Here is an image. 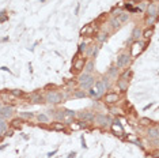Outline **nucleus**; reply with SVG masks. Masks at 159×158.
Listing matches in <instances>:
<instances>
[{
	"label": "nucleus",
	"instance_id": "obj_23",
	"mask_svg": "<svg viewBox=\"0 0 159 158\" xmlns=\"http://www.w3.org/2000/svg\"><path fill=\"white\" fill-rule=\"evenodd\" d=\"M22 119H12L11 120V123H10V126H11V128L12 130H21V127H22Z\"/></svg>",
	"mask_w": 159,
	"mask_h": 158
},
{
	"label": "nucleus",
	"instance_id": "obj_33",
	"mask_svg": "<svg viewBox=\"0 0 159 158\" xmlns=\"http://www.w3.org/2000/svg\"><path fill=\"white\" fill-rule=\"evenodd\" d=\"M94 83H95V86H97L98 89H99V91H101L102 94H105L107 89H106V86L103 85V83H102V81H101V79H97V81L94 82Z\"/></svg>",
	"mask_w": 159,
	"mask_h": 158
},
{
	"label": "nucleus",
	"instance_id": "obj_50",
	"mask_svg": "<svg viewBox=\"0 0 159 158\" xmlns=\"http://www.w3.org/2000/svg\"><path fill=\"white\" fill-rule=\"evenodd\" d=\"M4 41H8V37H4V38H1V42H4Z\"/></svg>",
	"mask_w": 159,
	"mask_h": 158
},
{
	"label": "nucleus",
	"instance_id": "obj_2",
	"mask_svg": "<svg viewBox=\"0 0 159 158\" xmlns=\"http://www.w3.org/2000/svg\"><path fill=\"white\" fill-rule=\"evenodd\" d=\"M131 52H129V56H131V59H135L139 55L143 52V50L146 49V42H143V41H133L132 44H131Z\"/></svg>",
	"mask_w": 159,
	"mask_h": 158
},
{
	"label": "nucleus",
	"instance_id": "obj_36",
	"mask_svg": "<svg viewBox=\"0 0 159 158\" xmlns=\"http://www.w3.org/2000/svg\"><path fill=\"white\" fill-rule=\"evenodd\" d=\"M86 50H87V42L84 41V42H82V44L79 45V48H78V52H76V53H78V55H83Z\"/></svg>",
	"mask_w": 159,
	"mask_h": 158
},
{
	"label": "nucleus",
	"instance_id": "obj_4",
	"mask_svg": "<svg viewBox=\"0 0 159 158\" xmlns=\"http://www.w3.org/2000/svg\"><path fill=\"white\" fill-rule=\"evenodd\" d=\"M94 121L97 126H99L101 128H107V127H110L112 124V120L109 116H106V115H97L95 117H94Z\"/></svg>",
	"mask_w": 159,
	"mask_h": 158
},
{
	"label": "nucleus",
	"instance_id": "obj_29",
	"mask_svg": "<svg viewBox=\"0 0 159 158\" xmlns=\"http://www.w3.org/2000/svg\"><path fill=\"white\" fill-rule=\"evenodd\" d=\"M109 25L112 26V29L113 30H116V29H118L120 26H121V22H120L118 18H114V17H112L110 18V22H109Z\"/></svg>",
	"mask_w": 159,
	"mask_h": 158
},
{
	"label": "nucleus",
	"instance_id": "obj_24",
	"mask_svg": "<svg viewBox=\"0 0 159 158\" xmlns=\"http://www.w3.org/2000/svg\"><path fill=\"white\" fill-rule=\"evenodd\" d=\"M87 95V93L82 89H75V90H72V97L74 98H84Z\"/></svg>",
	"mask_w": 159,
	"mask_h": 158
},
{
	"label": "nucleus",
	"instance_id": "obj_35",
	"mask_svg": "<svg viewBox=\"0 0 159 158\" xmlns=\"http://www.w3.org/2000/svg\"><path fill=\"white\" fill-rule=\"evenodd\" d=\"M129 12H121L120 14V17H118V19H120V22L121 23H125V22H128L129 21Z\"/></svg>",
	"mask_w": 159,
	"mask_h": 158
},
{
	"label": "nucleus",
	"instance_id": "obj_55",
	"mask_svg": "<svg viewBox=\"0 0 159 158\" xmlns=\"http://www.w3.org/2000/svg\"><path fill=\"white\" fill-rule=\"evenodd\" d=\"M1 106H3V105H1V104H0V109H1Z\"/></svg>",
	"mask_w": 159,
	"mask_h": 158
},
{
	"label": "nucleus",
	"instance_id": "obj_42",
	"mask_svg": "<svg viewBox=\"0 0 159 158\" xmlns=\"http://www.w3.org/2000/svg\"><path fill=\"white\" fill-rule=\"evenodd\" d=\"M64 113H65V116H68V117H72V119H75V117H76V112H75V110H71V109H65V110H64Z\"/></svg>",
	"mask_w": 159,
	"mask_h": 158
},
{
	"label": "nucleus",
	"instance_id": "obj_20",
	"mask_svg": "<svg viewBox=\"0 0 159 158\" xmlns=\"http://www.w3.org/2000/svg\"><path fill=\"white\" fill-rule=\"evenodd\" d=\"M117 87L120 89L121 93H125V91H128L129 82L128 81H124V79H118V81H117Z\"/></svg>",
	"mask_w": 159,
	"mask_h": 158
},
{
	"label": "nucleus",
	"instance_id": "obj_1",
	"mask_svg": "<svg viewBox=\"0 0 159 158\" xmlns=\"http://www.w3.org/2000/svg\"><path fill=\"white\" fill-rule=\"evenodd\" d=\"M65 98V93H60V91H54V90H49L46 91V94L44 95L45 102H49V104L57 105L61 104Z\"/></svg>",
	"mask_w": 159,
	"mask_h": 158
},
{
	"label": "nucleus",
	"instance_id": "obj_17",
	"mask_svg": "<svg viewBox=\"0 0 159 158\" xmlns=\"http://www.w3.org/2000/svg\"><path fill=\"white\" fill-rule=\"evenodd\" d=\"M106 77L109 78L110 81H117V78L120 77L118 75V68L116 67H110L109 68V71H107V74H106Z\"/></svg>",
	"mask_w": 159,
	"mask_h": 158
},
{
	"label": "nucleus",
	"instance_id": "obj_39",
	"mask_svg": "<svg viewBox=\"0 0 159 158\" xmlns=\"http://www.w3.org/2000/svg\"><path fill=\"white\" fill-rule=\"evenodd\" d=\"M8 21V15H7V11L3 10L1 12H0V23H4Z\"/></svg>",
	"mask_w": 159,
	"mask_h": 158
},
{
	"label": "nucleus",
	"instance_id": "obj_22",
	"mask_svg": "<svg viewBox=\"0 0 159 158\" xmlns=\"http://www.w3.org/2000/svg\"><path fill=\"white\" fill-rule=\"evenodd\" d=\"M152 34H154V26H152V27H147L146 30H143V32H141V37H143L144 40H147V41L152 37Z\"/></svg>",
	"mask_w": 159,
	"mask_h": 158
},
{
	"label": "nucleus",
	"instance_id": "obj_46",
	"mask_svg": "<svg viewBox=\"0 0 159 158\" xmlns=\"http://www.w3.org/2000/svg\"><path fill=\"white\" fill-rule=\"evenodd\" d=\"M4 135H6V136H12V135H14V131H12V130H10V131H8V130H7Z\"/></svg>",
	"mask_w": 159,
	"mask_h": 158
},
{
	"label": "nucleus",
	"instance_id": "obj_14",
	"mask_svg": "<svg viewBox=\"0 0 159 158\" xmlns=\"http://www.w3.org/2000/svg\"><path fill=\"white\" fill-rule=\"evenodd\" d=\"M50 128H52L53 131L63 132V131H65V123H64V121H59V120H56V121H53L52 124H50Z\"/></svg>",
	"mask_w": 159,
	"mask_h": 158
},
{
	"label": "nucleus",
	"instance_id": "obj_18",
	"mask_svg": "<svg viewBox=\"0 0 159 158\" xmlns=\"http://www.w3.org/2000/svg\"><path fill=\"white\" fill-rule=\"evenodd\" d=\"M88 95H90V97H93V98H95V99H99L103 94L99 91V89H98L97 86H91V87L88 89Z\"/></svg>",
	"mask_w": 159,
	"mask_h": 158
},
{
	"label": "nucleus",
	"instance_id": "obj_16",
	"mask_svg": "<svg viewBox=\"0 0 159 158\" xmlns=\"http://www.w3.org/2000/svg\"><path fill=\"white\" fill-rule=\"evenodd\" d=\"M95 71V63H94L93 59L86 60V64H84V71L83 72L86 74H93Z\"/></svg>",
	"mask_w": 159,
	"mask_h": 158
},
{
	"label": "nucleus",
	"instance_id": "obj_38",
	"mask_svg": "<svg viewBox=\"0 0 159 158\" xmlns=\"http://www.w3.org/2000/svg\"><path fill=\"white\" fill-rule=\"evenodd\" d=\"M146 25L148 27L156 25V18H154V17H147V18H146Z\"/></svg>",
	"mask_w": 159,
	"mask_h": 158
},
{
	"label": "nucleus",
	"instance_id": "obj_8",
	"mask_svg": "<svg viewBox=\"0 0 159 158\" xmlns=\"http://www.w3.org/2000/svg\"><path fill=\"white\" fill-rule=\"evenodd\" d=\"M95 32H97V26L93 25V23H90V25H86L84 27L80 29V36L82 37H90V36H93Z\"/></svg>",
	"mask_w": 159,
	"mask_h": 158
},
{
	"label": "nucleus",
	"instance_id": "obj_25",
	"mask_svg": "<svg viewBox=\"0 0 159 158\" xmlns=\"http://www.w3.org/2000/svg\"><path fill=\"white\" fill-rule=\"evenodd\" d=\"M127 140H128V142H131V143H135V145L140 146L141 149H144V147H143V145H141V142L137 139V136L135 135V134H131V135L127 136Z\"/></svg>",
	"mask_w": 159,
	"mask_h": 158
},
{
	"label": "nucleus",
	"instance_id": "obj_31",
	"mask_svg": "<svg viewBox=\"0 0 159 158\" xmlns=\"http://www.w3.org/2000/svg\"><path fill=\"white\" fill-rule=\"evenodd\" d=\"M95 38H97V41L99 42V44H103V42L107 40V33H105V32L98 33L97 36H95Z\"/></svg>",
	"mask_w": 159,
	"mask_h": 158
},
{
	"label": "nucleus",
	"instance_id": "obj_49",
	"mask_svg": "<svg viewBox=\"0 0 159 158\" xmlns=\"http://www.w3.org/2000/svg\"><path fill=\"white\" fill-rule=\"evenodd\" d=\"M0 70H3V71H8V72H11V71H10V68H7V67H4V66H3V67L0 68Z\"/></svg>",
	"mask_w": 159,
	"mask_h": 158
},
{
	"label": "nucleus",
	"instance_id": "obj_13",
	"mask_svg": "<svg viewBox=\"0 0 159 158\" xmlns=\"http://www.w3.org/2000/svg\"><path fill=\"white\" fill-rule=\"evenodd\" d=\"M29 99H30V102H33V104H40V102H45L44 95L41 94V93H33V94L29 95Z\"/></svg>",
	"mask_w": 159,
	"mask_h": 158
},
{
	"label": "nucleus",
	"instance_id": "obj_34",
	"mask_svg": "<svg viewBox=\"0 0 159 158\" xmlns=\"http://www.w3.org/2000/svg\"><path fill=\"white\" fill-rule=\"evenodd\" d=\"M91 75H93V74H86V72H82L79 75V77H78V83H83V82H86L88 79V78L91 77Z\"/></svg>",
	"mask_w": 159,
	"mask_h": 158
},
{
	"label": "nucleus",
	"instance_id": "obj_43",
	"mask_svg": "<svg viewBox=\"0 0 159 158\" xmlns=\"http://www.w3.org/2000/svg\"><path fill=\"white\" fill-rule=\"evenodd\" d=\"M56 154H57V150H53V151H49V153L46 154V157H48V158H52V157H54Z\"/></svg>",
	"mask_w": 159,
	"mask_h": 158
},
{
	"label": "nucleus",
	"instance_id": "obj_3",
	"mask_svg": "<svg viewBox=\"0 0 159 158\" xmlns=\"http://www.w3.org/2000/svg\"><path fill=\"white\" fill-rule=\"evenodd\" d=\"M131 56H129V53H125V52H123V53H120L118 56H117V61H116V67L118 68H127L131 64Z\"/></svg>",
	"mask_w": 159,
	"mask_h": 158
},
{
	"label": "nucleus",
	"instance_id": "obj_28",
	"mask_svg": "<svg viewBox=\"0 0 159 158\" xmlns=\"http://www.w3.org/2000/svg\"><path fill=\"white\" fill-rule=\"evenodd\" d=\"M131 77H132V70L127 68V70H125V71H124V72L118 77V79H124V81H128V82H129Z\"/></svg>",
	"mask_w": 159,
	"mask_h": 158
},
{
	"label": "nucleus",
	"instance_id": "obj_54",
	"mask_svg": "<svg viewBox=\"0 0 159 158\" xmlns=\"http://www.w3.org/2000/svg\"><path fill=\"white\" fill-rule=\"evenodd\" d=\"M40 1H41V3H45V1H46V0H40Z\"/></svg>",
	"mask_w": 159,
	"mask_h": 158
},
{
	"label": "nucleus",
	"instance_id": "obj_53",
	"mask_svg": "<svg viewBox=\"0 0 159 158\" xmlns=\"http://www.w3.org/2000/svg\"><path fill=\"white\" fill-rule=\"evenodd\" d=\"M135 1H146V0H135Z\"/></svg>",
	"mask_w": 159,
	"mask_h": 158
},
{
	"label": "nucleus",
	"instance_id": "obj_30",
	"mask_svg": "<svg viewBox=\"0 0 159 158\" xmlns=\"http://www.w3.org/2000/svg\"><path fill=\"white\" fill-rule=\"evenodd\" d=\"M33 117H34L33 112H19V119H22V120H30Z\"/></svg>",
	"mask_w": 159,
	"mask_h": 158
},
{
	"label": "nucleus",
	"instance_id": "obj_12",
	"mask_svg": "<svg viewBox=\"0 0 159 158\" xmlns=\"http://www.w3.org/2000/svg\"><path fill=\"white\" fill-rule=\"evenodd\" d=\"M147 138L150 140H154V139H158L159 138V130L155 124L148 127V130H147Z\"/></svg>",
	"mask_w": 159,
	"mask_h": 158
},
{
	"label": "nucleus",
	"instance_id": "obj_44",
	"mask_svg": "<svg viewBox=\"0 0 159 158\" xmlns=\"http://www.w3.org/2000/svg\"><path fill=\"white\" fill-rule=\"evenodd\" d=\"M80 140H82V145H80V146H82V149H87V145H86V140H84L83 135L80 136Z\"/></svg>",
	"mask_w": 159,
	"mask_h": 158
},
{
	"label": "nucleus",
	"instance_id": "obj_41",
	"mask_svg": "<svg viewBox=\"0 0 159 158\" xmlns=\"http://www.w3.org/2000/svg\"><path fill=\"white\" fill-rule=\"evenodd\" d=\"M147 4H148V3H146V1H140V3H139V7H137L139 12H144L147 8Z\"/></svg>",
	"mask_w": 159,
	"mask_h": 158
},
{
	"label": "nucleus",
	"instance_id": "obj_7",
	"mask_svg": "<svg viewBox=\"0 0 159 158\" xmlns=\"http://www.w3.org/2000/svg\"><path fill=\"white\" fill-rule=\"evenodd\" d=\"M103 102L107 105H113V104H117L120 101V95L117 93H105L103 94Z\"/></svg>",
	"mask_w": 159,
	"mask_h": 158
},
{
	"label": "nucleus",
	"instance_id": "obj_45",
	"mask_svg": "<svg viewBox=\"0 0 159 158\" xmlns=\"http://www.w3.org/2000/svg\"><path fill=\"white\" fill-rule=\"evenodd\" d=\"M76 155H78V153H76V151H71V153L68 154L67 157H68V158H75Z\"/></svg>",
	"mask_w": 159,
	"mask_h": 158
},
{
	"label": "nucleus",
	"instance_id": "obj_6",
	"mask_svg": "<svg viewBox=\"0 0 159 158\" xmlns=\"http://www.w3.org/2000/svg\"><path fill=\"white\" fill-rule=\"evenodd\" d=\"M76 117L82 120L84 123H90V121H94V117H95V115L93 112H90V110H83V112H79L76 113Z\"/></svg>",
	"mask_w": 159,
	"mask_h": 158
},
{
	"label": "nucleus",
	"instance_id": "obj_11",
	"mask_svg": "<svg viewBox=\"0 0 159 158\" xmlns=\"http://www.w3.org/2000/svg\"><path fill=\"white\" fill-rule=\"evenodd\" d=\"M110 128H112V131L114 132L116 135H118V136H123L124 134V127L121 126V123H120L118 119H116L114 121L110 124Z\"/></svg>",
	"mask_w": 159,
	"mask_h": 158
},
{
	"label": "nucleus",
	"instance_id": "obj_51",
	"mask_svg": "<svg viewBox=\"0 0 159 158\" xmlns=\"http://www.w3.org/2000/svg\"><path fill=\"white\" fill-rule=\"evenodd\" d=\"M6 147H7V145H3V146H0V150H4Z\"/></svg>",
	"mask_w": 159,
	"mask_h": 158
},
{
	"label": "nucleus",
	"instance_id": "obj_19",
	"mask_svg": "<svg viewBox=\"0 0 159 158\" xmlns=\"http://www.w3.org/2000/svg\"><path fill=\"white\" fill-rule=\"evenodd\" d=\"M86 127V124H84L82 120H72V121L70 123V128L71 130H74V131H78V130H82V128H84Z\"/></svg>",
	"mask_w": 159,
	"mask_h": 158
},
{
	"label": "nucleus",
	"instance_id": "obj_10",
	"mask_svg": "<svg viewBox=\"0 0 159 158\" xmlns=\"http://www.w3.org/2000/svg\"><path fill=\"white\" fill-rule=\"evenodd\" d=\"M158 4L156 3H148L147 4V8L144 12L147 14V17H154V18H156L158 17Z\"/></svg>",
	"mask_w": 159,
	"mask_h": 158
},
{
	"label": "nucleus",
	"instance_id": "obj_52",
	"mask_svg": "<svg viewBox=\"0 0 159 158\" xmlns=\"http://www.w3.org/2000/svg\"><path fill=\"white\" fill-rule=\"evenodd\" d=\"M152 3H156V4H158V0H152Z\"/></svg>",
	"mask_w": 159,
	"mask_h": 158
},
{
	"label": "nucleus",
	"instance_id": "obj_9",
	"mask_svg": "<svg viewBox=\"0 0 159 158\" xmlns=\"http://www.w3.org/2000/svg\"><path fill=\"white\" fill-rule=\"evenodd\" d=\"M84 64H86V59L84 57H78L72 61V72H80L84 68Z\"/></svg>",
	"mask_w": 159,
	"mask_h": 158
},
{
	"label": "nucleus",
	"instance_id": "obj_26",
	"mask_svg": "<svg viewBox=\"0 0 159 158\" xmlns=\"http://www.w3.org/2000/svg\"><path fill=\"white\" fill-rule=\"evenodd\" d=\"M37 120L41 123V124H48L50 121V117H49L46 113H40V115H37Z\"/></svg>",
	"mask_w": 159,
	"mask_h": 158
},
{
	"label": "nucleus",
	"instance_id": "obj_27",
	"mask_svg": "<svg viewBox=\"0 0 159 158\" xmlns=\"http://www.w3.org/2000/svg\"><path fill=\"white\" fill-rule=\"evenodd\" d=\"M139 124L144 127H150V126H154V121L150 117H140L139 119Z\"/></svg>",
	"mask_w": 159,
	"mask_h": 158
},
{
	"label": "nucleus",
	"instance_id": "obj_21",
	"mask_svg": "<svg viewBox=\"0 0 159 158\" xmlns=\"http://www.w3.org/2000/svg\"><path fill=\"white\" fill-rule=\"evenodd\" d=\"M141 30L139 26H135L133 27V30H132V36H131V38H132L133 41H139L140 40V37H141Z\"/></svg>",
	"mask_w": 159,
	"mask_h": 158
},
{
	"label": "nucleus",
	"instance_id": "obj_47",
	"mask_svg": "<svg viewBox=\"0 0 159 158\" xmlns=\"http://www.w3.org/2000/svg\"><path fill=\"white\" fill-rule=\"evenodd\" d=\"M79 10H80V3H78V4H76V7H75V15H78V14H79Z\"/></svg>",
	"mask_w": 159,
	"mask_h": 158
},
{
	"label": "nucleus",
	"instance_id": "obj_5",
	"mask_svg": "<svg viewBox=\"0 0 159 158\" xmlns=\"http://www.w3.org/2000/svg\"><path fill=\"white\" fill-rule=\"evenodd\" d=\"M14 115V106L12 105H6V106H1L0 109V119L1 120H7V119H11Z\"/></svg>",
	"mask_w": 159,
	"mask_h": 158
},
{
	"label": "nucleus",
	"instance_id": "obj_48",
	"mask_svg": "<svg viewBox=\"0 0 159 158\" xmlns=\"http://www.w3.org/2000/svg\"><path fill=\"white\" fill-rule=\"evenodd\" d=\"M152 105H154V102H151V104L146 105V106H144V108H143V109H144V110H147V109H150V108H151V106H152Z\"/></svg>",
	"mask_w": 159,
	"mask_h": 158
},
{
	"label": "nucleus",
	"instance_id": "obj_32",
	"mask_svg": "<svg viewBox=\"0 0 159 158\" xmlns=\"http://www.w3.org/2000/svg\"><path fill=\"white\" fill-rule=\"evenodd\" d=\"M7 130H8V123L0 119V135H4Z\"/></svg>",
	"mask_w": 159,
	"mask_h": 158
},
{
	"label": "nucleus",
	"instance_id": "obj_15",
	"mask_svg": "<svg viewBox=\"0 0 159 158\" xmlns=\"http://www.w3.org/2000/svg\"><path fill=\"white\" fill-rule=\"evenodd\" d=\"M94 82H95V78H94V75H91V77L88 78L86 82H83V83H80L79 85V89H82V90H88L91 86H94Z\"/></svg>",
	"mask_w": 159,
	"mask_h": 158
},
{
	"label": "nucleus",
	"instance_id": "obj_40",
	"mask_svg": "<svg viewBox=\"0 0 159 158\" xmlns=\"http://www.w3.org/2000/svg\"><path fill=\"white\" fill-rule=\"evenodd\" d=\"M10 93H11V95H14V97H23V95H25V93H23L22 90H19V89H14V90H11Z\"/></svg>",
	"mask_w": 159,
	"mask_h": 158
},
{
	"label": "nucleus",
	"instance_id": "obj_37",
	"mask_svg": "<svg viewBox=\"0 0 159 158\" xmlns=\"http://www.w3.org/2000/svg\"><path fill=\"white\" fill-rule=\"evenodd\" d=\"M101 81H102V83H103V85L106 86V89L109 90V89H110V86H112V81H110V79L106 77V75H103V77L101 78Z\"/></svg>",
	"mask_w": 159,
	"mask_h": 158
}]
</instances>
